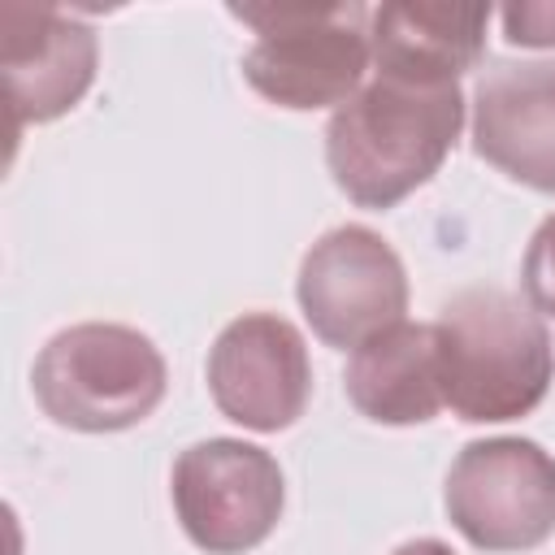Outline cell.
<instances>
[{"label": "cell", "mask_w": 555, "mask_h": 555, "mask_svg": "<svg viewBox=\"0 0 555 555\" xmlns=\"http://www.w3.org/2000/svg\"><path fill=\"white\" fill-rule=\"evenodd\" d=\"M464 126L460 78L377 69L334 108L325 126V165L360 208H395L425 186Z\"/></svg>", "instance_id": "1"}, {"label": "cell", "mask_w": 555, "mask_h": 555, "mask_svg": "<svg viewBox=\"0 0 555 555\" xmlns=\"http://www.w3.org/2000/svg\"><path fill=\"white\" fill-rule=\"evenodd\" d=\"M442 399L460 421H516L555 382V347L529 299L494 286L460 291L434 321Z\"/></svg>", "instance_id": "2"}, {"label": "cell", "mask_w": 555, "mask_h": 555, "mask_svg": "<svg viewBox=\"0 0 555 555\" xmlns=\"http://www.w3.org/2000/svg\"><path fill=\"white\" fill-rule=\"evenodd\" d=\"M256 30L243 56L251 91L282 108H343L373 65L364 4H230Z\"/></svg>", "instance_id": "3"}, {"label": "cell", "mask_w": 555, "mask_h": 555, "mask_svg": "<svg viewBox=\"0 0 555 555\" xmlns=\"http://www.w3.org/2000/svg\"><path fill=\"white\" fill-rule=\"evenodd\" d=\"M30 386L56 425L117 434L160 408L169 373L147 334L113 321H82L48 338L30 369Z\"/></svg>", "instance_id": "4"}, {"label": "cell", "mask_w": 555, "mask_h": 555, "mask_svg": "<svg viewBox=\"0 0 555 555\" xmlns=\"http://www.w3.org/2000/svg\"><path fill=\"white\" fill-rule=\"evenodd\" d=\"M447 516L477 551H533L555 533V455L533 438L468 442L447 473Z\"/></svg>", "instance_id": "5"}, {"label": "cell", "mask_w": 555, "mask_h": 555, "mask_svg": "<svg viewBox=\"0 0 555 555\" xmlns=\"http://www.w3.org/2000/svg\"><path fill=\"white\" fill-rule=\"evenodd\" d=\"M173 512L186 538L208 555H243L260 546L286 503L278 460L243 438H208L173 464Z\"/></svg>", "instance_id": "6"}, {"label": "cell", "mask_w": 555, "mask_h": 555, "mask_svg": "<svg viewBox=\"0 0 555 555\" xmlns=\"http://www.w3.org/2000/svg\"><path fill=\"white\" fill-rule=\"evenodd\" d=\"M312 334L330 347H360L408 312V273L395 247L369 225H334L321 234L295 282Z\"/></svg>", "instance_id": "7"}, {"label": "cell", "mask_w": 555, "mask_h": 555, "mask_svg": "<svg viewBox=\"0 0 555 555\" xmlns=\"http://www.w3.org/2000/svg\"><path fill=\"white\" fill-rule=\"evenodd\" d=\"M208 390L221 416L243 429H291L312 395L304 334L278 312H243L208 351Z\"/></svg>", "instance_id": "8"}, {"label": "cell", "mask_w": 555, "mask_h": 555, "mask_svg": "<svg viewBox=\"0 0 555 555\" xmlns=\"http://www.w3.org/2000/svg\"><path fill=\"white\" fill-rule=\"evenodd\" d=\"M95 30L74 13L22 0L0 9V69L13 130L69 113L95 82Z\"/></svg>", "instance_id": "9"}, {"label": "cell", "mask_w": 555, "mask_h": 555, "mask_svg": "<svg viewBox=\"0 0 555 555\" xmlns=\"http://www.w3.org/2000/svg\"><path fill=\"white\" fill-rule=\"evenodd\" d=\"M473 152L520 186L555 191V61H499L481 74Z\"/></svg>", "instance_id": "10"}, {"label": "cell", "mask_w": 555, "mask_h": 555, "mask_svg": "<svg viewBox=\"0 0 555 555\" xmlns=\"http://www.w3.org/2000/svg\"><path fill=\"white\" fill-rule=\"evenodd\" d=\"M347 399L360 416L377 425H425L438 416L442 399V369H438V338L434 325L395 321L382 334L364 338L343 373Z\"/></svg>", "instance_id": "11"}, {"label": "cell", "mask_w": 555, "mask_h": 555, "mask_svg": "<svg viewBox=\"0 0 555 555\" xmlns=\"http://www.w3.org/2000/svg\"><path fill=\"white\" fill-rule=\"evenodd\" d=\"M490 4H382L369 17L373 65L460 78L481 61Z\"/></svg>", "instance_id": "12"}, {"label": "cell", "mask_w": 555, "mask_h": 555, "mask_svg": "<svg viewBox=\"0 0 555 555\" xmlns=\"http://www.w3.org/2000/svg\"><path fill=\"white\" fill-rule=\"evenodd\" d=\"M520 282H525L529 308H533L538 317L555 321V217H546V221L538 225V234L529 238Z\"/></svg>", "instance_id": "13"}, {"label": "cell", "mask_w": 555, "mask_h": 555, "mask_svg": "<svg viewBox=\"0 0 555 555\" xmlns=\"http://www.w3.org/2000/svg\"><path fill=\"white\" fill-rule=\"evenodd\" d=\"M503 39L520 48H555V4H507Z\"/></svg>", "instance_id": "14"}, {"label": "cell", "mask_w": 555, "mask_h": 555, "mask_svg": "<svg viewBox=\"0 0 555 555\" xmlns=\"http://www.w3.org/2000/svg\"><path fill=\"white\" fill-rule=\"evenodd\" d=\"M390 555H455V551L447 542H438V538H412V542L395 546Z\"/></svg>", "instance_id": "15"}]
</instances>
